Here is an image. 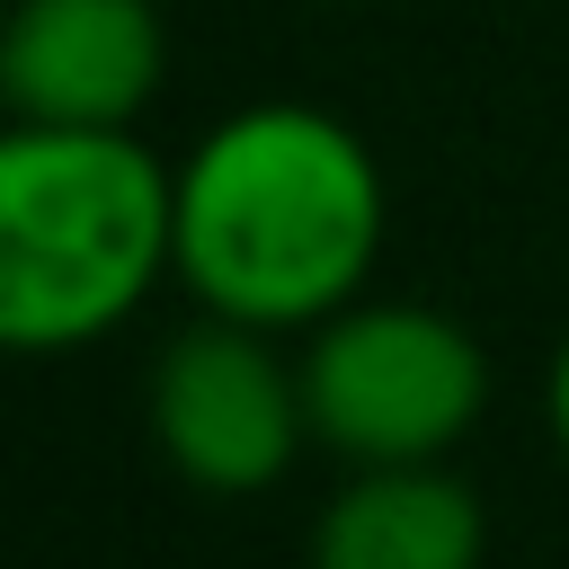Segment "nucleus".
I'll list each match as a JSON object with an SVG mask.
<instances>
[{"instance_id": "f257e3e1", "label": "nucleus", "mask_w": 569, "mask_h": 569, "mask_svg": "<svg viewBox=\"0 0 569 569\" xmlns=\"http://www.w3.org/2000/svg\"><path fill=\"white\" fill-rule=\"evenodd\" d=\"M382 231L391 187L373 142L311 98L231 107L178 160V284L196 311L302 338L373 284Z\"/></svg>"}, {"instance_id": "f03ea898", "label": "nucleus", "mask_w": 569, "mask_h": 569, "mask_svg": "<svg viewBox=\"0 0 569 569\" xmlns=\"http://www.w3.org/2000/svg\"><path fill=\"white\" fill-rule=\"evenodd\" d=\"M178 276V169L133 124L0 133V338L62 356L142 311Z\"/></svg>"}, {"instance_id": "7ed1b4c3", "label": "nucleus", "mask_w": 569, "mask_h": 569, "mask_svg": "<svg viewBox=\"0 0 569 569\" xmlns=\"http://www.w3.org/2000/svg\"><path fill=\"white\" fill-rule=\"evenodd\" d=\"M311 445L356 462H453L489 409V347L409 293H356L302 329Z\"/></svg>"}, {"instance_id": "20e7f679", "label": "nucleus", "mask_w": 569, "mask_h": 569, "mask_svg": "<svg viewBox=\"0 0 569 569\" xmlns=\"http://www.w3.org/2000/svg\"><path fill=\"white\" fill-rule=\"evenodd\" d=\"M142 427H151L160 462L196 498H258L311 445L302 356H284V329H258V320H231V311H196L151 356Z\"/></svg>"}, {"instance_id": "39448f33", "label": "nucleus", "mask_w": 569, "mask_h": 569, "mask_svg": "<svg viewBox=\"0 0 569 569\" xmlns=\"http://www.w3.org/2000/svg\"><path fill=\"white\" fill-rule=\"evenodd\" d=\"M169 80L151 0H18L0 36L9 124H133Z\"/></svg>"}, {"instance_id": "423d86ee", "label": "nucleus", "mask_w": 569, "mask_h": 569, "mask_svg": "<svg viewBox=\"0 0 569 569\" xmlns=\"http://www.w3.org/2000/svg\"><path fill=\"white\" fill-rule=\"evenodd\" d=\"M489 507L453 462H356L311 516V569H480Z\"/></svg>"}, {"instance_id": "0eeeda50", "label": "nucleus", "mask_w": 569, "mask_h": 569, "mask_svg": "<svg viewBox=\"0 0 569 569\" xmlns=\"http://www.w3.org/2000/svg\"><path fill=\"white\" fill-rule=\"evenodd\" d=\"M542 427H551V445H560V462H569V329H560V347H551V365H542Z\"/></svg>"}]
</instances>
